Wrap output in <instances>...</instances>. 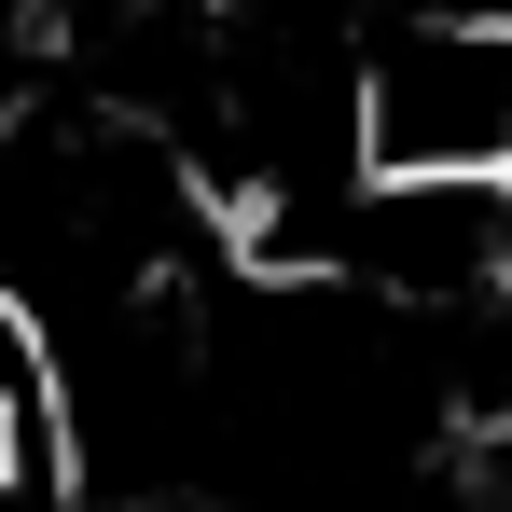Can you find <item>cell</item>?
<instances>
[{
	"instance_id": "cell-2",
	"label": "cell",
	"mask_w": 512,
	"mask_h": 512,
	"mask_svg": "<svg viewBox=\"0 0 512 512\" xmlns=\"http://www.w3.org/2000/svg\"><path fill=\"white\" fill-rule=\"evenodd\" d=\"M28 28H42V0H0V97L28 84Z\"/></svg>"
},
{
	"instance_id": "cell-1",
	"label": "cell",
	"mask_w": 512,
	"mask_h": 512,
	"mask_svg": "<svg viewBox=\"0 0 512 512\" xmlns=\"http://www.w3.org/2000/svg\"><path fill=\"white\" fill-rule=\"evenodd\" d=\"M360 180H512V14L374 28V56H360Z\"/></svg>"
}]
</instances>
